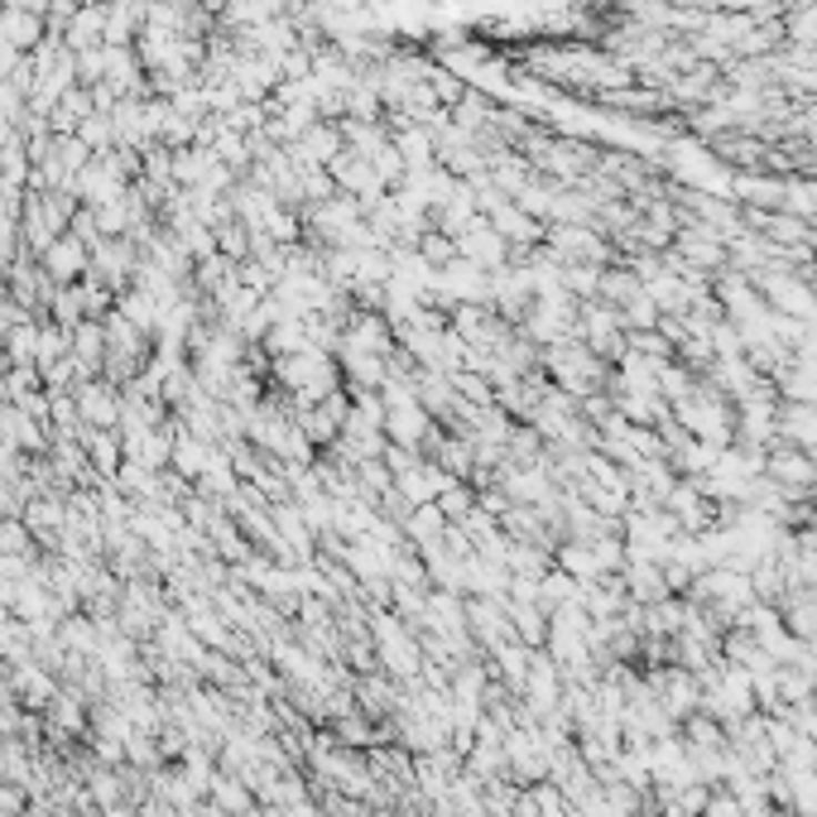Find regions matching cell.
<instances>
[{"label":"cell","mask_w":817,"mask_h":817,"mask_svg":"<svg viewBox=\"0 0 817 817\" xmlns=\"http://www.w3.org/2000/svg\"><path fill=\"white\" fill-rule=\"evenodd\" d=\"M707 813H712V817H740V808L732 804V798H717V804H712Z\"/></svg>","instance_id":"1"}]
</instances>
